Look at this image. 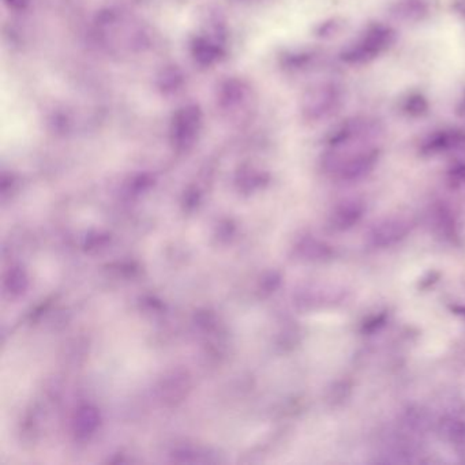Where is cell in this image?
Instances as JSON below:
<instances>
[{
    "mask_svg": "<svg viewBox=\"0 0 465 465\" xmlns=\"http://www.w3.org/2000/svg\"><path fill=\"white\" fill-rule=\"evenodd\" d=\"M396 41V32L385 23L368 25L340 52V59L349 66L368 64L383 55Z\"/></svg>",
    "mask_w": 465,
    "mask_h": 465,
    "instance_id": "6da1fadb",
    "label": "cell"
},
{
    "mask_svg": "<svg viewBox=\"0 0 465 465\" xmlns=\"http://www.w3.org/2000/svg\"><path fill=\"white\" fill-rule=\"evenodd\" d=\"M381 158V149L378 146H364L348 153L335 156L333 171L339 180L353 183L367 178L378 165Z\"/></svg>",
    "mask_w": 465,
    "mask_h": 465,
    "instance_id": "7a4b0ae2",
    "label": "cell"
},
{
    "mask_svg": "<svg viewBox=\"0 0 465 465\" xmlns=\"http://www.w3.org/2000/svg\"><path fill=\"white\" fill-rule=\"evenodd\" d=\"M346 100L343 85L324 82L310 91L303 103V114L310 121H321L337 114Z\"/></svg>",
    "mask_w": 465,
    "mask_h": 465,
    "instance_id": "3957f363",
    "label": "cell"
},
{
    "mask_svg": "<svg viewBox=\"0 0 465 465\" xmlns=\"http://www.w3.org/2000/svg\"><path fill=\"white\" fill-rule=\"evenodd\" d=\"M377 121L367 117H349L339 121L328 134L326 142L332 150H342L375 134Z\"/></svg>",
    "mask_w": 465,
    "mask_h": 465,
    "instance_id": "277c9868",
    "label": "cell"
},
{
    "mask_svg": "<svg viewBox=\"0 0 465 465\" xmlns=\"http://www.w3.org/2000/svg\"><path fill=\"white\" fill-rule=\"evenodd\" d=\"M414 230L412 220L393 216L378 222L367 233V241L374 248H388L398 244Z\"/></svg>",
    "mask_w": 465,
    "mask_h": 465,
    "instance_id": "5b68a950",
    "label": "cell"
},
{
    "mask_svg": "<svg viewBox=\"0 0 465 465\" xmlns=\"http://www.w3.org/2000/svg\"><path fill=\"white\" fill-rule=\"evenodd\" d=\"M462 147H465L464 128L445 127L427 134L419 143V153L425 157H436Z\"/></svg>",
    "mask_w": 465,
    "mask_h": 465,
    "instance_id": "8992f818",
    "label": "cell"
},
{
    "mask_svg": "<svg viewBox=\"0 0 465 465\" xmlns=\"http://www.w3.org/2000/svg\"><path fill=\"white\" fill-rule=\"evenodd\" d=\"M364 213L366 205L363 201L357 198L344 200L335 206L329 217V226L336 232H346L360 223Z\"/></svg>",
    "mask_w": 465,
    "mask_h": 465,
    "instance_id": "52a82bcc",
    "label": "cell"
},
{
    "mask_svg": "<svg viewBox=\"0 0 465 465\" xmlns=\"http://www.w3.org/2000/svg\"><path fill=\"white\" fill-rule=\"evenodd\" d=\"M431 226L441 239L455 243L460 237V224L457 216L449 205L440 202L431 211Z\"/></svg>",
    "mask_w": 465,
    "mask_h": 465,
    "instance_id": "ba28073f",
    "label": "cell"
},
{
    "mask_svg": "<svg viewBox=\"0 0 465 465\" xmlns=\"http://www.w3.org/2000/svg\"><path fill=\"white\" fill-rule=\"evenodd\" d=\"M438 429L445 441L465 455V418L455 415L444 416L440 420Z\"/></svg>",
    "mask_w": 465,
    "mask_h": 465,
    "instance_id": "9c48e42d",
    "label": "cell"
},
{
    "mask_svg": "<svg viewBox=\"0 0 465 465\" xmlns=\"http://www.w3.org/2000/svg\"><path fill=\"white\" fill-rule=\"evenodd\" d=\"M429 7L425 0H398L393 7V14L404 21L415 22L427 15Z\"/></svg>",
    "mask_w": 465,
    "mask_h": 465,
    "instance_id": "30bf717a",
    "label": "cell"
},
{
    "mask_svg": "<svg viewBox=\"0 0 465 465\" xmlns=\"http://www.w3.org/2000/svg\"><path fill=\"white\" fill-rule=\"evenodd\" d=\"M403 110L409 117H423L425 114H427V110H429L427 99L419 93L409 95L403 104Z\"/></svg>",
    "mask_w": 465,
    "mask_h": 465,
    "instance_id": "8fae6325",
    "label": "cell"
},
{
    "mask_svg": "<svg viewBox=\"0 0 465 465\" xmlns=\"http://www.w3.org/2000/svg\"><path fill=\"white\" fill-rule=\"evenodd\" d=\"M446 176H448V180L452 186H455V187L465 186V158L452 164L448 169Z\"/></svg>",
    "mask_w": 465,
    "mask_h": 465,
    "instance_id": "7c38bea8",
    "label": "cell"
},
{
    "mask_svg": "<svg viewBox=\"0 0 465 465\" xmlns=\"http://www.w3.org/2000/svg\"><path fill=\"white\" fill-rule=\"evenodd\" d=\"M386 322V314H378V315H374L371 318H368L363 326H361V331L363 333H374L375 331H378L379 328H382Z\"/></svg>",
    "mask_w": 465,
    "mask_h": 465,
    "instance_id": "4fadbf2b",
    "label": "cell"
},
{
    "mask_svg": "<svg viewBox=\"0 0 465 465\" xmlns=\"http://www.w3.org/2000/svg\"><path fill=\"white\" fill-rule=\"evenodd\" d=\"M452 311L460 317L465 318V306H452Z\"/></svg>",
    "mask_w": 465,
    "mask_h": 465,
    "instance_id": "5bb4252c",
    "label": "cell"
},
{
    "mask_svg": "<svg viewBox=\"0 0 465 465\" xmlns=\"http://www.w3.org/2000/svg\"><path fill=\"white\" fill-rule=\"evenodd\" d=\"M464 104H465V100H464Z\"/></svg>",
    "mask_w": 465,
    "mask_h": 465,
    "instance_id": "9a60e30c",
    "label": "cell"
}]
</instances>
